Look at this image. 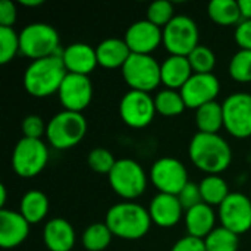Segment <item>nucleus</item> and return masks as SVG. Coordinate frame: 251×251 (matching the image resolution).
Masks as SVG:
<instances>
[{
  "label": "nucleus",
  "instance_id": "24",
  "mask_svg": "<svg viewBox=\"0 0 251 251\" xmlns=\"http://www.w3.org/2000/svg\"><path fill=\"white\" fill-rule=\"evenodd\" d=\"M49 197L40 190L25 193L19 201V213L29 222V225L40 224L49 213Z\"/></svg>",
  "mask_w": 251,
  "mask_h": 251
},
{
  "label": "nucleus",
  "instance_id": "36",
  "mask_svg": "<svg viewBox=\"0 0 251 251\" xmlns=\"http://www.w3.org/2000/svg\"><path fill=\"white\" fill-rule=\"evenodd\" d=\"M21 131L25 138L41 140V137L47 131V125L40 115H28L21 124Z\"/></svg>",
  "mask_w": 251,
  "mask_h": 251
},
{
  "label": "nucleus",
  "instance_id": "37",
  "mask_svg": "<svg viewBox=\"0 0 251 251\" xmlns=\"http://www.w3.org/2000/svg\"><path fill=\"white\" fill-rule=\"evenodd\" d=\"M178 199H179V201H181L185 212L196 207V206H199V204H201L203 199H201V193H200V185L190 181L182 188V191L178 194Z\"/></svg>",
  "mask_w": 251,
  "mask_h": 251
},
{
  "label": "nucleus",
  "instance_id": "34",
  "mask_svg": "<svg viewBox=\"0 0 251 251\" xmlns=\"http://www.w3.org/2000/svg\"><path fill=\"white\" fill-rule=\"evenodd\" d=\"M175 9L174 4L168 0H157L149 4L147 7V18L151 24H154L159 28H165L174 18H175Z\"/></svg>",
  "mask_w": 251,
  "mask_h": 251
},
{
  "label": "nucleus",
  "instance_id": "4",
  "mask_svg": "<svg viewBox=\"0 0 251 251\" xmlns=\"http://www.w3.org/2000/svg\"><path fill=\"white\" fill-rule=\"evenodd\" d=\"M88 129L87 119L82 113L62 110L47 122V141L57 150H68L78 146Z\"/></svg>",
  "mask_w": 251,
  "mask_h": 251
},
{
  "label": "nucleus",
  "instance_id": "21",
  "mask_svg": "<svg viewBox=\"0 0 251 251\" xmlns=\"http://www.w3.org/2000/svg\"><path fill=\"white\" fill-rule=\"evenodd\" d=\"M188 235L204 240L216 226V213L212 206L201 203L185 212L184 216Z\"/></svg>",
  "mask_w": 251,
  "mask_h": 251
},
{
  "label": "nucleus",
  "instance_id": "1",
  "mask_svg": "<svg viewBox=\"0 0 251 251\" xmlns=\"http://www.w3.org/2000/svg\"><path fill=\"white\" fill-rule=\"evenodd\" d=\"M193 165L207 175H219L232 162L231 146L219 134L196 132L188 146Z\"/></svg>",
  "mask_w": 251,
  "mask_h": 251
},
{
  "label": "nucleus",
  "instance_id": "15",
  "mask_svg": "<svg viewBox=\"0 0 251 251\" xmlns=\"http://www.w3.org/2000/svg\"><path fill=\"white\" fill-rule=\"evenodd\" d=\"M188 109L199 107L216 101L221 93V82L215 74H193V76L179 90Z\"/></svg>",
  "mask_w": 251,
  "mask_h": 251
},
{
  "label": "nucleus",
  "instance_id": "19",
  "mask_svg": "<svg viewBox=\"0 0 251 251\" xmlns=\"http://www.w3.org/2000/svg\"><path fill=\"white\" fill-rule=\"evenodd\" d=\"M184 207L178 199V196L172 194H163L159 193L153 197L149 213L151 218V222L157 225L159 228H172L175 226L184 215Z\"/></svg>",
  "mask_w": 251,
  "mask_h": 251
},
{
  "label": "nucleus",
  "instance_id": "8",
  "mask_svg": "<svg viewBox=\"0 0 251 251\" xmlns=\"http://www.w3.org/2000/svg\"><path fill=\"white\" fill-rule=\"evenodd\" d=\"M49 162V150L43 140L22 137L12 153V168L21 178H34L40 175Z\"/></svg>",
  "mask_w": 251,
  "mask_h": 251
},
{
  "label": "nucleus",
  "instance_id": "18",
  "mask_svg": "<svg viewBox=\"0 0 251 251\" xmlns=\"http://www.w3.org/2000/svg\"><path fill=\"white\" fill-rule=\"evenodd\" d=\"M60 57L68 74L88 76L99 65L96 47L87 43H72L66 46L62 50Z\"/></svg>",
  "mask_w": 251,
  "mask_h": 251
},
{
  "label": "nucleus",
  "instance_id": "3",
  "mask_svg": "<svg viewBox=\"0 0 251 251\" xmlns=\"http://www.w3.org/2000/svg\"><path fill=\"white\" fill-rule=\"evenodd\" d=\"M68 75L60 54L32 60L24 72V87L26 93L35 99H44L59 88Z\"/></svg>",
  "mask_w": 251,
  "mask_h": 251
},
{
  "label": "nucleus",
  "instance_id": "23",
  "mask_svg": "<svg viewBox=\"0 0 251 251\" xmlns=\"http://www.w3.org/2000/svg\"><path fill=\"white\" fill-rule=\"evenodd\" d=\"M162 66V84L171 90H181L185 82L193 76V68L188 57L185 56H169L165 59Z\"/></svg>",
  "mask_w": 251,
  "mask_h": 251
},
{
  "label": "nucleus",
  "instance_id": "33",
  "mask_svg": "<svg viewBox=\"0 0 251 251\" xmlns=\"http://www.w3.org/2000/svg\"><path fill=\"white\" fill-rule=\"evenodd\" d=\"M21 53V40L19 32L13 28L0 26V63L6 65Z\"/></svg>",
  "mask_w": 251,
  "mask_h": 251
},
{
  "label": "nucleus",
  "instance_id": "32",
  "mask_svg": "<svg viewBox=\"0 0 251 251\" xmlns=\"http://www.w3.org/2000/svg\"><path fill=\"white\" fill-rule=\"evenodd\" d=\"M188 60L194 74H213L216 66V54L212 49L203 44H199L188 54Z\"/></svg>",
  "mask_w": 251,
  "mask_h": 251
},
{
  "label": "nucleus",
  "instance_id": "40",
  "mask_svg": "<svg viewBox=\"0 0 251 251\" xmlns=\"http://www.w3.org/2000/svg\"><path fill=\"white\" fill-rule=\"evenodd\" d=\"M171 251H207L206 250V244L204 240L191 237V235H185L182 238H179L174 246Z\"/></svg>",
  "mask_w": 251,
  "mask_h": 251
},
{
  "label": "nucleus",
  "instance_id": "26",
  "mask_svg": "<svg viewBox=\"0 0 251 251\" xmlns=\"http://www.w3.org/2000/svg\"><path fill=\"white\" fill-rule=\"evenodd\" d=\"M196 126L199 132L219 134L224 128V107L222 103L212 101L196 110Z\"/></svg>",
  "mask_w": 251,
  "mask_h": 251
},
{
  "label": "nucleus",
  "instance_id": "11",
  "mask_svg": "<svg viewBox=\"0 0 251 251\" xmlns=\"http://www.w3.org/2000/svg\"><path fill=\"white\" fill-rule=\"evenodd\" d=\"M224 128L235 138L251 137V94L232 93L224 103Z\"/></svg>",
  "mask_w": 251,
  "mask_h": 251
},
{
  "label": "nucleus",
  "instance_id": "43",
  "mask_svg": "<svg viewBox=\"0 0 251 251\" xmlns=\"http://www.w3.org/2000/svg\"><path fill=\"white\" fill-rule=\"evenodd\" d=\"M6 200H7V194H6V187H4V185L1 184V185H0V209H4Z\"/></svg>",
  "mask_w": 251,
  "mask_h": 251
},
{
  "label": "nucleus",
  "instance_id": "7",
  "mask_svg": "<svg viewBox=\"0 0 251 251\" xmlns=\"http://www.w3.org/2000/svg\"><path fill=\"white\" fill-rule=\"evenodd\" d=\"M122 76L129 90L151 93L162 84V66L151 54H131L122 66Z\"/></svg>",
  "mask_w": 251,
  "mask_h": 251
},
{
  "label": "nucleus",
  "instance_id": "42",
  "mask_svg": "<svg viewBox=\"0 0 251 251\" xmlns=\"http://www.w3.org/2000/svg\"><path fill=\"white\" fill-rule=\"evenodd\" d=\"M19 3L22 6H26V7H37V6L44 4V0H21Z\"/></svg>",
  "mask_w": 251,
  "mask_h": 251
},
{
  "label": "nucleus",
  "instance_id": "25",
  "mask_svg": "<svg viewBox=\"0 0 251 251\" xmlns=\"http://www.w3.org/2000/svg\"><path fill=\"white\" fill-rule=\"evenodd\" d=\"M207 15L221 26L238 25L243 21L240 3L235 0H212L207 4Z\"/></svg>",
  "mask_w": 251,
  "mask_h": 251
},
{
  "label": "nucleus",
  "instance_id": "12",
  "mask_svg": "<svg viewBox=\"0 0 251 251\" xmlns=\"http://www.w3.org/2000/svg\"><path fill=\"white\" fill-rule=\"evenodd\" d=\"M154 99L149 93L129 90L119 103L121 119L131 128L140 129L149 126L156 116Z\"/></svg>",
  "mask_w": 251,
  "mask_h": 251
},
{
  "label": "nucleus",
  "instance_id": "41",
  "mask_svg": "<svg viewBox=\"0 0 251 251\" xmlns=\"http://www.w3.org/2000/svg\"><path fill=\"white\" fill-rule=\"evenodd\" d=\"M243 19H251V0H238Z\"/></svg>",
  "mask_w": 251,
  "mask_h": 251
},
{
  "label": "nucleus",
  "instance_id": "35",
  "mask_svg": "<svg viewBox=\"0 0 251 251\" xmlns=\"http://www.w3.org/2000/svg\"><path fill=\"white\" fill-rule=\"evenodd\" d=\"M87 163L91 171H94L97 174L109 175L116 163V159L110 150H107L104 147H96L88 153Z\"/></svg>",
  "mask_w": 251,
  "mask_h": 251
},
{
  "label": "nucleus",
  "instance_id": "14",
  "mask_svg": "<svg viewBox=\"0 0 251 251\" xmlns=\"http://www.w3.org/2000/svg\"><path fill=\"white\" fill-rule=\"evenodd\" d=\"M93 84L90 76L68 74L59 88V100L65 110L82 113L93 100Z\"/></svg>",
  "mask_w": 251,
  "mask_h": 251
},
{
  "label": "nucleus",
  "instance_id": "5",
  "mask_svg": "<svg viewBox=\"0 0 251 251\" xmlns=\"http://www.w3.org/2000/svg\"><path fill=\"white\" fill-rule=\"evenodd\" d=\"M21 53L32 60L57 56L60 50V37L54 26L44 22H32L19 32Z\"/></svg>",
  "mask_w": 251,
  "mask_h": 251
},
{
  "label": "nucleus",
  "instance_id": "17",
  "mask_svg": "<svg viewBox=\"0 0 251 251\" xmlns=\"http://www.w3.org/2000/svg\"><path fill=\"white\" fill-rule=\"evenodd\" d=\"M29 226L19 210L0 209V247L10 250L21 246L29 235Z\"/></svg>",
  "mask_w": 251,
  "mask_h": 251
},
{
  "label": "nucleus",
  "instance_id": "2",
  "mask_svg": "<svg viewBox=\"0 0 251 251\" xmlns=\"http://www.w3.org/2000/svg\"><path fill=\"white\" fill-rule=\"evenodd\" d=\"M104 222L113 237L128 241L143 238L153 224L149 209L135 201H121L113 204L107 210Z\"/></svg>",
  "mask_w": 251,
  "mask_h": 251
},
{
  "label": "nucleus",
  "instance_id": "39",
  "mask_svg": "<svg viewBox=\"0 0 251 251\" xmlns=\"http://www.w3.org/2000/svg\"><path fill=\"white\" fill-rule=\"evenodd\" d=\"M235 41L241 50H251V19H243L237 25Z\"/></svg>",
  "mask_w": 251,
  "mask_h": 251
},
{
  "label": "nucleus",
  "instance_id": "13",
  "mask_svg": "<svg viewBox=\"0 0 251 251\" xmlns=\"http://www.w3.org/2000/svg\"><path fill=\"white\" fill-rule=\"evenodd\" d=\"M218 218L221 226L237 235L246 234L251 229V197L243 193H231L219 206Z\"/></svg>",
  "mask_w": 251,
  "mask_h": 251
},
{
  "label": "nucleus",
  "instance_id": "30",
  "mask_svg": "<svg viewBox=\"0 0 251 251\" xmlns=\"http://www.w3.org/2000/svg\"><path fill=\"white\" fill-rule=\"evenodd\" d=\"M240 235L234 234L232 231L219 226L215 228L206 238V250L207 251H238L240 247Z\"/></svg>",
  "mask_w": 251,
  "mask_h": 251
},
{
  "label": "nucleus",
  "instance_id": "10",
  "mask_svg": "<svg viewBox=\"0 0 251 251\" xmlns=\"http://www.w3.org/2000/svg\"><path fill=\"white\" fill-rule=\"evenodd\" d=\"M150 179L159 193L178 196L190 182L185 165L175 157H160L150 169Z\"/></svg>",
  "mask_w": 251,
  "mask_h": 251
},
{
  "label": "nucleus",
  "instance_id": "6",
  "mask_svg": "<svg viewBox=\"0 0 251 251\" xmlns=\"http://www.w3.org/2000/svg\"><path fill=\"white\" fill-rule=\"evenodd\" d=\"M107 178L113 193L126 201L143 196L149 182L141 165L132 159H118Z\"/></svg>",
  "mask_w": 251,
  "mask_h": 251
},
{
  "label": "nucleus",
  "instance_id": "29",
  "mask_svg": "<svg viewBox=\"0 0 251 251\" xmlns=\"http://www.w3.org/2000/svg\"><path fill=\"white\" fill-rule=\"evenodd\" d=\"M113 238L106 222H94L88 225L82 234V246L87 251L106 250Z\"/></svg>",
  "mask_w": 251,
  "mask_h": 251
},
{
  "label": "nucleus",
  "instance_id": "28",
  "mask_svg": "<svg viewBox=\"0 0 251 251\" xmlns=\"http://www.w3.org/2000/svg\"><path fill=\"white\" fill-rule=\"evenodd\" d=\"M154 104H156V112L166 118L179 116L187 109L181 91L171 90V88H165L159 91L154 97Z\"/></svg>",
  "mask_w": 251,
  "mask_h": 251
},
{
  "label": "nucleus",
  "instance_id": "9",
  "mask_svg": "<svg viewBox=\"0 0 251 251\" xmlns=\"http://www.w3.org/2000/svg\"><path fill=\"white\" fill-rule=\"evenodd\" d=\"M200 31L196 21L187 15H176L163 28V46L172 56H185L200 44Z\"/></svg>",
  "mask_w": 251,
  "mask_h": 251
},
{
  "label": "nucleus",
  "instance_id": "27",
  "mask_svg": "<svg viewBox=\"0 0 251 251\" xmlns=\"http://www.w3.org/2000/svg\"><path fill=\"white\" fill-rule=\"evenodd\" d=\"M199 185H200L203 203H206L212 207H215V206L219 207L226 200V197L231 194L226 181L219 175H207L201 179V182Z\"/></svg>",
  "mask_w": 251,
  "mask_h": 251
},
{
  "label": "nucleus",
  "instance_id": "16",
  "mask_svg": "<svg viewBox=\"0 0 251 251\" xmlns=\"http://www.w3.org/2000/svg\"><path fill=\"white\" fill-rule=\"evenodd\" d=\"M124 40L131 53L151 54L163 43V29L151 24L149 19L135 21L125 31Z\"/></svg>",
  "mask_w": 251,
  "mask_h": 251
},
{
  "label": "nucleus",
  "instance_id": "31",
  "mask_svg": "<svg viewBox=\"0 0 251 251\" xmlns=\"http://www.w3.org/2000/svg\"><path fill=\"white\" fill-rule=\"evenodd\" d=\"M229 76L241 84L251 82V50H238L228 65Z\"/></svg>",
  "mask_w": 251,
  "mask_h": 251
},
{
  "label": "nucleus",
  "instance_id": "38",
  "mask_svg": "<svg viewBox=\"0 0 251 251\" xmlns=\"http://www.w3.org/2000/svg\"><path fill=\"white\" fill-rule=\"evenodd\" d=\"M16 18H18L16 4L10 0H1L0 1V26L13 28Z\"/></svg>",
  "mask_w": 251,
  "mask_h": 251
},
{
  "label": "nucleus",
  "instance_id": "22",
  "mask_svg": "<svg viewBox=\"0 0 251 251\" xmlns=\"http://www.w3.org/2000/svg\"><path fill=\"white\" fill-rule=\"evenodd\" d=\"M96 53H97L99 65L107 69H116V68L122 69L128 57L132 54L125 40L116 37L103 40L96 47Z\"/></svg>",
  "mask_w": 251,
  "mask_h": 251
},
{
  "label": "nucleus",
  "instance_id": "20",
  "mask_svg": "<svg viewBox=\"0 0 251 251\" xmlns=\"http://www.w3.org/2000/svg\"><path fill=\"white\" fill-rule=\"evenodd\" d=\"M43 241L49 251H71L75 246L76 234L66 219L53 218L43 228Z\"/></svg>",
  "mask_w": 251,
  "mask_h": 251
}]
</instances>
